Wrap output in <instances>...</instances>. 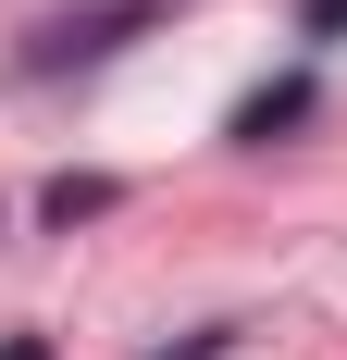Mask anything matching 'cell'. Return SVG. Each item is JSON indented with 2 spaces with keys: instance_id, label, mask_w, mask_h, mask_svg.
<instances>
[{
  "instance_id": "6da1fadb",
  "label": "cell",
  "mask_w": 347,
  "mask_h": 360,
  "mask_svg": "<svg viewBox=\"0 0 347 360\" xmlns=\"http://www.w3.org/2000/svg\"><path fill=\"white\" fill-rule=\"evenodd\" d=\"M298 112H310V87H261V100H248V112H236V137H248V149H261V137H273V124H298Z\"/></svg>"
},
{
  "instance_id": "7a4b0ae2",
  "label": "cell",
  "mask_w": 347,
  "mask_h": 360,
  "mask_svg": "<svg viewBox=\"0 0 347 360\" xmlns=\"http://www.w3.org/2000/svg\"><path fill=\"white\" fill-rule=\"evenodd\" d=\"M298 13H310V25H347V0H298Z\"/></svg>"
},
{
  "instance_id": "3957f363",
  "label": "cell",
  "mask_w": 347,
  "mask_h": 360,
  "mask_svg": "<svg viewBox=\"0 0 347 360\" xmlns=\"http://www.w3.org/2000/svg\"><path fill=\"white\" fill-rule=\"evenodd\" d=\"M0 360H50V348H37V335H25V348H0Z\"/></svg>"
}]
</instances>
